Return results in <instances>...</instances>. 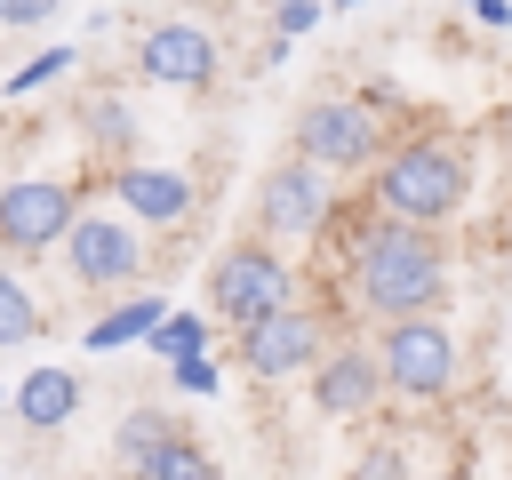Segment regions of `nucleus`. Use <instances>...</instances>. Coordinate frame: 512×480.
I'll return each mask as SVG.
<instances>
[{
	"label": "nucleus",
	"instance_id": "nucleus-1",
	"mask_svg": "<svg viewBox=\"0 0 512 480\" xmlns=\"http://www.w3.org/2000/svg\"><path fill=\"white\" fill-rule=\"evenodd\" d=\"M344 272H352V304H360L368 320L440 312V296H448V248H440V232H432V224H400V216H384V208H368Z\"/></svg>",
	"mask_w": 512,
	"mask_h": 480
},
{
	"label": "nucleus",
	"instance_id": "nucleus-2",
	"mask_svg": "<svg viewBox=\"0 0 512 480\" xmlns=\"http://www.w3.org/2000/svg\"><path fill=\"white\" fill-rule=\"evenodd\" d=\"M368 200H376L384 216H400V224L448 232V224L464 216V200H472V152H464L456 136H408V144L384 152Z\"/></svg>",
	"mask_w": 512,
	"mask_h": 480
},
{
	"label": "nucleus",
	"instance_id": "nucleus-3",
	"mask_svg": "<svg viewBox=\"0 0 512 480\" xmlns=\"http://www.w3.org/2000/svg\"><path fill=\"white\" fill-rule=\"evenodd\" d=\"M296 304V264L272 248V240H232L216 264H208V312L224 328H248L264 312Z\"/></svg>",
	"mask_w": 512,
	"mask_h": 480
},
{
	"label": "nucleus",
	"instance_id": "nucleus-4",
	"mask_svg": "<svg viewBox=\"0 0 512 480\" xmlns=\"http://www.w3.org/2000/svg\"><path fill=\"white\" fill-rule=\"evenodd\" d=\"M376 360H384V384H392V392H408V400H448V392H456V376H464L456 328H448L440 312H400V320H384Z\"/></svg>",
	"mask_w": 512,
	"mask_h": 480
},
{
	"label": "nucleus",
	"instance_id": "nucleus-5",
	"mask_svg": "<svg viewBox=\"0 0 512 480\" xmlns=\"http://www.w3.org/2000/svg\"><path fill=\"white\" fill-rule=\"evenodd\" d=\"M296 152L320 160L328 176H360V168L384 160V120H376L368 96H312L296 112Z\"/></svg>",
	"mask_w": 512,
	"mask_h": 480
},
{
	"label": "nucleus",
	"instance_id": "nucleus-6",
	"mask_svg": "<svg viewBox=\"0 0 512 480\" xmlns=\"http://www.w3.org/2000/svg\"><path fill=\"white\" fill-rule=\"evenodd\" d=\"M328 216H336V176L320 160L288 152V160H272L256 176V224H264V240H320Z\"/></svg>",
	"mask_w": 512,
	"mask_h": 480
},
{
	"label": "nucleus",
	"instance_id": "nucleus-7",
	"mask_svg": "<svg viewBox=\"0 0 512 480\" xmlns=\"http://www.w3.org/2000/svg\"><path fill=\"white\" fill-rule=\"evenodd\" d=\"M56 248H64V272H72V288H88V296L136 288V272H144V240H136V216H104V208H80V216H72V232H64Z\"/></svg>",
	"mask_w": 512,
	"mask_h": 480
},
{
	"label": "nucleus",
	"instance_id": "nucleus-8",
	"mask_svg": "<svg viewBox=\"0 0 512 480\" xmlns=\"http://www.w3.org/2000/svg\"><path fill=\"white\" fill-rule=\"evenodd\" d=\"M80 216V192L56 184V176H24V184H0V248L8 256H48Z\"/></svg>",
	"mask_w": 512,
	"mask_h": 480
},
{
	"label": "nucleus",
	"instance_id": "nucleus-9",
	"mask_svg": "<svg viewBox=\"0 0 512 480\" xmlns=\"http://www.w3.org/2000/svg\"><path fill=\"white\" fill-rule=\"evenodd\" d=\"M232 360H240L248 376H296V368H312V360H320V312H312V304H280V312L248 320V328L232 336Z\"/></svg>",
	"mask_w": 512,
	"mask_h": 480
},
{
	"label": "nucleus",
	"instance_id": "nucleus-10",
	"mask_svg": "<svg viewBox=\"0 0 512 480\" xmlns=\"http://www.w3.org/2000/svg\"><path fill=\"white\" fill-rule=\"evenodd\" d=\"M376 400H384V360H376L368 344H336V352L312 360V416L360 424Z\"/></svg>",
	"mask_w": 512,
	"mask_h": 480
},
{
	"label": "nucleus",
	"instance_id": "nucleus-11",
	"mask_svg": "<svg viewBox=\"0 0 512 480\" xmlns=\"http://www.w3.org/2000/svg\"><path fill=\"white\" fill-rule=\"evenodd\" d=\"M136 72L152 88H208L216 80V40L200 24H184V16H168V24H152L136 40Z\"/></svg>",
	"mask_w": 512,
	"mask_h": 480
},
{
	"label": "nucleus",
	"instance_id": "nucleus-12",
	"mask_svg": "<svg viewBox=\"0 0 512 480\" xmlns=\"http://www.w3.org/2000/svg\"><path fill=\"white\" fill-rule=\"evenodd\" d=\"M112 200H128L136 224L168 232V224L192 216V176H176V168H144V160H120V168H112Z\"/></svg>",
	"mask_w": 512,
	"mask_h": 480
},
{
	"label": "nucleus",
	"instance_id": "nucleus-13",
	"mask_svg": "<svg viewBox=\"0 0 512 480\" xmlns=\"http://www.w3.org/2000/svg\"><path fill=\"white\" fill-rule=\"evenodd\" d=\"M80 376L72 368H32L16 392H8V408H16V424H32V432H56V424H72L80 416Z\"/></svg>",
	"mask_w": 512,
	"mask_h": 480
},
{
	"label": "nucleus",
	"instance_id": "nucleus-14",
	"mask_svg": "<svg viewBox=\"0 0 512 480\" xmlns=\"http://www.w3.org/2000/svg\"><path fill=\"white\" fill-rule=\"evenodd\" d=\"M128 480H216V456H208V448L176 424L160 448H144V456L128 464Z\"/></svg>",
	"mask_w": 512,
	"mask_h": 480
},
{
	"label": "nucleus",
	"instance_id": "nucleus-15",
	"mask_svg": "<svg viewBox=\"0 0 512 480\" xmlns=\"http://www.w3.org/2000/svg\"><path fill=\"white\" fill-rule=\"evenodd\" d=\"M168 304L160 296H128V304H112V312H96L88 328H80V344L88 352H120V344H136V336H152V320H160Z\"/></svg>",
	"mask_w": 512,
	"mask_h": 480
},
{
	"label": "nucleus",
	"instance_id": "nucleus-16",
	"mask_svg": "<svg viewBox=\"0 0 512 480\" xmlns=\"http://www.w3.org/2000/svg\"><path fill=\"white\" fill-rule=\"evenodd\" d=\"M80 136H88L104 160H112V152H128V144H136V104H128V96H112V88H96V96L80 104Z\"/></svg>",
	"mask_w": 512,
	"mask_h": 480
},
{
	"label": "nucleus",
	"instance_id": "nucleus-17",
	"mask_svg": "<svg viewBox=\"0 0 512 480\" xmlns=\"http://www.w3.org/2000/svg\"><path fill=\"white\" fill-rule=\"evenodd\" d=\"M32 336H40V296L16 280V264H0V352L32 344Z\"/></svg>",
	"mask_w": 512,
	"mask_h": 480
},
{
	"label": "nucleus",
	"instance_id": "nucleus-18",
	"mask_svg": "<svg viewBox=\"0 0 512 480\" xmlns=\"http://www.w3.org/2000/svg\"><path fill=\"white\" fill-rule=\"evenodd\" d=\"M208 336H216V328H208V320H200V312H160V320H152V336H144V344H152V352H160V360H176V352H208Z\"/></svg>",
	"mask_w": 512,
	"mask_h": 480
},
{
	"label": "nucleus",
	"instance_id": "nucleus-19",
	"mask_svg": "<svg viewBox=\"0 0 512 480\" xmlns=\"http://www.w3.org/2000/svg\"><path fill=\"white\" fill-rule=\"evenodd\" d=\"M168 432H176V416H168V408H128V416H120V432H112V448L136 464V456H144V448H160Z\"/></svg>",
	"mask_w": 512,
	"mask_h": 480
},
{
	"label": "nucleus",
	"instance_id": "nucleus-20",
	"mask_svg": "<svg viewBox=\"0 0 512 480\" xmlns=\"http://www.w3.org/2000/svg\"><path fill=\"white\" fill-rule=\"evenodd\" d=\"M64 72H80V48H40L24 72L0 80V96H32V88H48V80H64Z\"/></svg>",
	"mask_w": 512,
	"mask_h": 480
},
{
	"label": "nucleus",
	"instance_id": "nucleus-21",
	"mask_svg": "<svg viewBox=\"0 0 512 480\" xmlns=\"http://www.w3.org/2000/svg\"><path fill=\"white\" fill-rule=\"evenodd\" d=\"M344 480H408V448L400 440H376V448H360V464Z\"/></svg>",
	"mask_w": 512,
	"mask_h": 480
},
{
	"label": "nucleus",
	"instance_id": "nucleus-22",
	"mask_svg": "<svg viewBox=\"0 0 512 480\" xmlns=\"http://www.w3.org/2000/svg\"><path fill=\"white\" fill-rule=\"evenodd\" d=\"M168 376H176V392H192V400H200V392H216V352H176V360H168Z\"/></svg>",
	"mask_w": 512,
	"mask_h": 480
},
{
	"label": "nucleus",
	"instance_id": "nucleus-23",
	"mask_svg": "<svg viewBox=\"0 0 512 480\" xmlns=\"http://www.w3.org/2000/svg\"><path fill=\"white\" fill-rule=\"evenodd\" d=\"M320 16H328L320 0H280V8H272V24H280V40H296V32H312Z\"/></svg>",
	"mask_w": 512,
	"mask_h": 480
},
{
	"label": "nucleus",
	"instance_id": "nucleus-24",
	"mask_svg": "<svg viewBox=\"0 0 512 480\" xmlns=\"http://www.w3.org/2000/svg\"><path fill=\"white\" fill-rule=\"evenodd\" d=\"M56 8H64V0H0V24H8V32H32V24H48Z\"/></svg>",
	"mask_w": 512,
	"mask_h": 480
},
{
	"label": "nucleus",
	"instance_id": "nucleus-25",
	"mask_svg": "<svg viewBox=\"0 0 512 480\" xmlns=\"http://www.w3.org/2000/svg\"><path fill=\"white\" fill-rule=\"evenodd\" d=\"M464 8H472L480 24H512V0H464Z\"/></svg>",
	"mask_w": 512,
	"mask_h": 480
},
{
	"label": "nucleus",
	"instance_id": "nucleus-26",
	"mask_svg": "<svg viewBox=\"0 0 512 480\" xmlns=\"http://www.w3.org/2000/svg\"><path fill=\"white\" fill-rule=\"evenodd\" d=\"M328 8H360V0H328Z\"/></svg>",
	"mask_w": 512,
	"mask_h": 480
}]
</instances>
